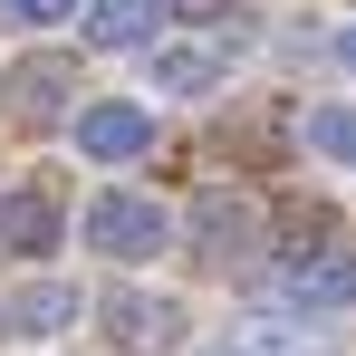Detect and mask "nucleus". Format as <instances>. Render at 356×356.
Returning a JSON list of instances; mask_svg holds the SVG:
<instances>
[{
    "instance_id": "39448f33",
    "label": "nucleus",
    "mask_w": 356,
    "mask_h": 356,
    "mask_svg": "<svg viewBox=\"0 0 356 356\" xmlns=\"http://www.w3.org/2000/svg\"><path fill=\"white\" fill-rule=\"evenodd\" d=\"M67 232L58 212V183H19V193H0V250H19V260H49Z\"/></svg>"
},
{
    "instance_id": "ddd939ff",
    "label": "nucleus",
    "mask_w": 356,
    "mask_h": 356,
    "mask_svg": "<svg viewBox=\"0 0 356 356\" xmlns=\"http://www.w3.org/2000/svg\"><path fill=\"white\" fill-rule=\"evenodd\" d=\"M241 356H318V337L289 327V318H250V347H241Z\"/></svg>"
},
{
    "instance_id": "4468645a",
    "label": "nucleus",
    "mask_w": 356,
    "mask_h": 356,
    "mask_svg": "<svg viewBox=\"0 0 356 356\" xmlns=\"http://www.w3.org/2000/svg\"><path fill=\"white\" fill-rule=\"evenodd\" d=\"M164 19H232V0H164Z\"/></svg>"
},
{
    "instance_id": "f257e3e1",
    "label": "nucleus",
    "mask_w": 356,
    "mask_h": 356,
    "mask_svg": "<svg viewBox=\"0 0 356 356\" xmlns=\"http://www.w3.org/2000/svg\"><path fill=\"white\" fill-rule=\"evenodd\" d=\"M183 241H193V260H202V270H250V260L270 250V222H260V202H250V193L212 183V193H193Z\"/></svg>"
},
{
    "instance_id": "7ed1b4c3",
    "label": "nucleus",
    "mask_w": 356,
    "mask_h": 356,
    "mask_svg": "<svg viewBox=\"0 0 356 356\" xmlns=\"http://www.w3.org/2000/svg\"><path fill=\"white\" fill-rule=\"evenodd\" d=\"M97 318H106V347H116V356H174V347H183V308H174V298L106 289Z\"/></svg>"
},
{
    "instance_id": "423d86ee",
    "label": "nucleus",
    "mask_w": 356,
    "mask_h": 356,
    "mask_svg": "<svg viewBox=\"0 0 356 356\" xmlns=\"http://www.w3.org/2000/svg\"><path fill=\"white\" fill-rule=\"evenodd\" d=\"M0 97H10L19 116H67V97H77V58L39 49V58H19L10 77H0Z\"/></svg>"
},
{
    "instance_id": "9b49d317",
    "label": "nucleus",
    "mask_w": 356,
    "mask_h": 356,
    "mask_svg": "<svg viewBox=\"0 0 356 356\" xmlns=\"http://www.w3.org/2000/svg\"><path fill=\"white\" fill-rule=\"evenodd\" d=\"M337 241V212L327 202H289L280 212V260H308V250H327Z\"/></svg>"
},
{
    "instance_id": "9d476101",
    "label": "nucleus",
    "mask_w": 356,
    "mask_h": 356,
    "mask_svg": "<svg viewBox=\"0 0 356 356\" xmlns=\"http://www.w3.org/2000/svg\"><path fill=\"white\" fill-rule=\"evenodd\" d=\"M154 19H164V0H97L87 10V39L97 49H154Z\"/></svg>"
},
{
    "instance_id": "f03ea898",
    "label": "nucleus",
    "mask_w": 356,
    "mask_h": 356,
    "mask_svg": "<svg viewBox=\"0 0 356 356\" xmlns=\"http://www.w3.org/2000/svg\"><path fill=\"white\" fill-rule=\"evenodd\" d=\"M174 241V212L154 202V193H97L87 202V250H106V260H145V250H164Z\"/></svg>"
},
{
    "instance_id": "f8f14e48",
    "label": "nucleus",
    "mask_w": 356,
    "mask_h": 356,
    "mask_svg": "<svg viewBox=\"0 0 356 356\" xmlns=\"http://www.w3.org/2000/svg\"><path fill=\"white\" fill-rule=\"evenodd\" d=\"M308 145L327 164H356V106H308Z\"/></svg>"
},
{
    "instance_id": "2eb2a0df",
    "label": "nucleus",
    "mask_w": 356,
    "mask_h": 356,
    "mask_svg": "<svg viewBox=\"0 0 356 356\" xmlns=\"http://www.w3.org/2000/svg\"><path fill=\"white\" fill-rule=\"evenodd\" d=\"M10 10H19V19H67L77 0H10Z\"/></svg>"
},
{
    "instance_id": "20e7f679",
    "label": "nucleus",
    "mask_w": 356,
    "mask_h": 356,
    "mask_svg": "<svg viewBox=\"0 0 356 356\" xmlns=\"http://www.w3.org/2000/svg\"><path fill=\"white\" fill-rule=\"evenodd\" d=\"M145 145H154V106H145V97L77 106V154H97V164H135Z\"/></svg>"
},
{
    "instance_id": "6e6552de",
    "label": "nucleus",
    "mask_w": 356,
    "mask_h": 356,
    "mask_svg": "<svg viewBox=\"0 0 356 356\" xmlns=\"http://www.w3.org/2000/svg\"><path fill=\"white\" fill-rule=\"evenodd\" d=\"M289 298L308 308V318L356 308V250H308V260H289Z\"/></svg>"
},
{
    "instance_id": "dca6fc26",
    "label": "nucleus",
    "mask_w": 356,
    "mask_h": 356,
    "mask_svg": "<svg viewBox=\"0 0 356 356\" xmlns=\"http://www.w3.org/2000/svg\"><path fill=\"white\" fill-rule=\"evenodd\" d=\"M347 67H356V29H347Z\"/></svg>"
},
{
    "instance_id": "0eeeda50",
    "label": "nucleus",
    "mask_w": 356,
    "mask_h": 356,
    "mask_svg": "<svg viewBox=\"0 0 356 356\" xmlns=\"http://www.w3.org/2000/svg\"><path fill=\"white\" fill-rule=\"evenodd\" d=\"M0 327L10 337H58V327H77V289L67 280H19L0 298Z\"/></svg>"
},
{
    "instance_id": "1a4fd4ad",
    "label": "nucleus",
    "mask_w": 356,
    "mask_h": 356,
    "mask_svg": "<svg viewBox=\"0 0 356 356\" xmlns=\"http://www.w3.org/2000/svg\"><path fill=\"white\" fill-rule=\"evenodd\" d=\"M145 77H154V97H202V87H222V49L212 39H164L145 58Z\"/></svg>"
}]
</instances>
